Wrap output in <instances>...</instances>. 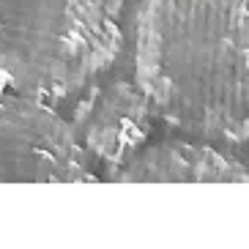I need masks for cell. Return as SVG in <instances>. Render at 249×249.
<instances>
[{
  "label": "cell",
  "mask_w": 249,
  "mask_h": 249,
  "mask_svg": "<svg viewBox=\"0 0 249 249\" xmlns=\"http://www.w3.org/2000/svg\"><path fill=\"white\" fill-rule=\"evenodd\" d=\"M126 0H0V85L63 102L115 63Z\"/></svg>",
  "instance_id": "2"
},
{
  "label": "cell",
  "mask_w": 249,
  "mask_h": 249,
  "mask_svg": "<svg viewBox=\"0 0 249 249\" xmlns=\"http://www.w3.org/2000/svg\"><path fill=\"white\" fill-rule=\"evenodd\" d=\"M154 118V107L137 82L115 80L88 90L71 126L88 156L115 170L145 145Z\"/></svg>",
  "instance_id": "4"
},
{
  "label": "cell",
  "mask_w": 249,
  "mask_h": 249,
  "mask_svg": "<svg viewBox=\"0 0 249 249\" xmlns=\"http://www.w3.org/2000/svg\"><path fill=\"white\" fill-rule=\"evenodd\" d=\"M38 96L0 90V183L96 181L74 126Z\"/></svg>",
  "instance_id": "3"
},
{
  "label": "cell",
  "mask_w": 249,
  "mask_h": 249,
  "mask_svg": "<svg viewBox=\"0 0 249 249\" xmlns=\"http://www.w3.org/2000/svg\"><path fill=\"white\" fill-rule=\"evenodd\" d=\"M121 183H244L249 167L222 154L208 140H161L142 145L134 156L112 170Z\"/></svg>",
  "instance_id": "5"
},
{
  "label": "cell",
  "mask_w": 249,
  "mask_h": 249,
  "mask_svg": "<svg viewBox=\"0 0 249 249\" xmlns=\"http://www.w3.org/2000/svg\"><path fill=\"white\" fill-rule=\"evenodd\" d=\"M134 82L183 137L247 142L249 0H140Z\"/></svg>",
  "instance_id": "1"
}]
</instances>
